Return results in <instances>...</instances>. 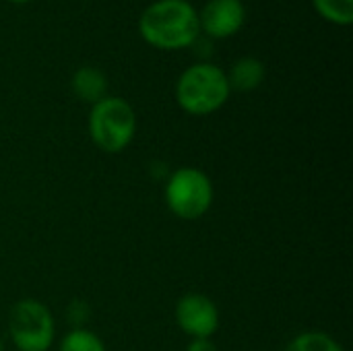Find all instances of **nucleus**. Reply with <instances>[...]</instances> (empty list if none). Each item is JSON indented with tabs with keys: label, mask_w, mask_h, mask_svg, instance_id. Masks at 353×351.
Returning <instances> with one entry per match:
<instances>
[{
	"label": "nucleus",
	"mask_w": 353,
	"mask_h": 351,
	"mask_svg": "<svg viewBox=\"0 0 353 351\" xmlns=\"http://www.w3.org/2000/svg\"><path fill=\"white\" fill-rule=\"evenodd\" d=\"M163 199L172 215L182 221H196L209 213L215 199V188L203 170L182 166L170 174L163 188Z\"/></svg>",
	"instance_id": "obj_4"
},
{
	"label": "nucleus",
	"mask_w": 353,
	"mask_h": 351,
	"mask_svg": "<svg viewBox=\"0 0 353 351\" xmlns=\"http://www.w3.org/2000/svg\"><path fill=\"white\" fill-rule=\"evenodd\" d=\"M70 87L72 93L87 103H97L99 99H103L108 95V79L105 74L95 68V66H83L79 68L72 79H70Z\"/></svg>",
	"instance_id": "obj_9"
},
{
	"label": "nucleus",
	"mask_w": 353,
	"mask_h": 351,
	"mask_svg": "<svg viewBox=\"0 0 353 351\" xmlns=\"http://www.w3.org/2000/svg\"><path fill=\"white\" fill-rule=\"evenodd\" d=\"M230 93L228 74L211 62L188 66L176 83V101L190 116H209L221 110Z\"/></svg>",
	"instance_id": "obj_2"
},
{
	"label": "nucleus",
	"mask_w": 353,
	"mask_h": 351,
	"mask_svg": "<svg viewBox=\"0 0 353 351\" xmlns=\"http://www.w3.org/2000/svg\"><path fill=\"white\" fill-rule=\"evenodd\" d=\"M143 39L159 50H184L199 39V10L188 0H155L141 19Z\"/></svg>",
	"instance_id": "obj_1"
},
{
	"label": "nucleus",
	"mask_w": 353,
	"mask_h": 351,
	"mask_svg": "<svg viewBox=\"0 0 353 351\" xmlns=\"http://www.w3.org/2000/svg\"><path fill=\"white\" fill-rule=\"evenodd\" d=\"M58 351H108V348L99 335H95L85 327V329H70L62 337Z\"/></svg>",
	"instance_id": "obj_11"
},
{
	"label": "nucleus",
	"mask_w": 353,
	"mask_h": 351,
	"mask_svg": "<svg viewBox=\"0 0 353 351\" xmlns=\"http://www.w3.org/2000/svg\"><path fill=\"white\" fill-rule=\"evenodd\" d=\"M87 126L93 145L108 155H116L132 143L137 134V114L126 99L105 95L91 106Z\"/></svg>",
	"instance_id": "obj_3"
},
{
	"label": "nucleus",
	"mask_w": 353,
	"mask_h": 351,
	"mask_svg": "<svg viewBox=\"0 0 353 351\" xmlns=\"http://www.w3.org/2000/svg\"><path fill=\"white\" fill-rule=\"evenodd\" d=\"M281 351H343V348L323 331H304L298 333Z\"/></svg>",
	"instance_id": "obj_10"
},
{
	"label": "nucleus",
	"mask_w": 353,
	"mask_h": 351,
	"mask_svg": "<svg viewBox=\"0 0 353 351\" xmlns=\"http://www.w3.org/2000/svg\"><path fill=\"white\" fill-rule=\"evenodd\" d=\"M186 351H219L213 339H190Z\"/></svg>",
	"instance_id": "obj_14"
},
{
	"label": "nucleus",
	"mask_w": 353,
	"mask_h": 351,
	"mask_svg": "<svg viewBox=\"0 0 353 351\" xmlns=\"http://www.w3.org/2000/svg\"><path fill=\"white\" fill-rule=\"evenodd\" d=\"M244 21L242 0H209L199 12V25L211 37H230L242 29Z\"/></svg>",
	"instance_id": "obj_7"
},
{
	"label": "nucleus",
	"mask_w": 353,
	"mask_h": 351,
	"mask_svg": "<svg viewBox=\"0 0 353 351\" xmlns=\"http://www.w3.org/2000/svg\"><path fill=\"white\" fill-rule=\"evenodd\" d=\"M10 2H29V0H10Z\"/></svg>",
	"instance_id": "obj_16"
},
{
	"label": "nucleus",
	"mask_w": 353,
	"mask_h": 351,
	"mask_svg": "<svg viewBox=\"0 0 353 351\" xmlns=\"http://www.w3.org/2000/svg\"><path fill=\"white\" fill-rule=\"evenodd\" d=\"M0 351H4V343H2V339H0Z\"/></svg>",
	"instance_id": "obj_15"
},
{
	"label": "nucleus",
	"mask_w": 353,
	"mask_h": 351,
	"mask_svg": "<svg viewBox=\"0 0 353 351\" xmlns=\"http://www.w3.org/2000/svg\"><path fill=\"white\" fill-rule=\"evenodd\" d=\"M316 12L331 23L350 25L353 21V0H312Z\"/></svg>",
	"instance_id": "obj_12"
},
{
	"label": "nucleus",
	"mask_w": 353,
	"mask_h": 351,
	"mask_svg": "<svg viewBox=\"0 0 353 351\" xmlns=\"http://www.w3.org/2000/svg\"><path fill=\"white\" fill-rule=\"evenodd\" d=\"M176 325L190 339H213L219 329V308L205 294H186L176 304Z\"/></svg>",
	"instance_id": "obj_6"
},
{
	"label": "nucleus",
	"mask_w": 353,
	"mask_h": 351,
	"mask_svg": "<svg viewBox=\"0 0 353 351\" xmlns=\"http://www.w3.org/2000/svg\"><path fill=\"white\" fill-rule=\"evenodd\" d=\"M225 74H228V83H230L232 91L248 93V91H254L265 81L267 68L259 58L244 56L238 62H234L230 72H225Z\"/></svg>",
	"instance_id": "obj_8"
},
{
	"label": "nucleus",
	"mask_w": 353,
	"mask_h": 351,
	"mask_svg": "<svg viewBox=\"0 0 353 351\" xmlns=\"http://www.w3.org/2000/svg\"><path fill=\"white\" fill-rule=\"evenodd\" d=\"M6 329L17 351H50L56 339V323L50 308L33 298L12 304Z\"/></svg>",
	"instance_id": "obj_5"
},
{
	"label": "nucleus",
	"mask_w": 353,
	"mask_h": 351,
	"mask_svg": "<svg viewBox=\"0 0 353 351\" xmlns=\"http://www.w3.org/2000/svg\"><path fill=\"white\" fill-rule=\"evenodd\" d=\"M85 317H89V308L85 302L77 300L68 308V321L72 323V329H85Z\"/></svg>",
	"instance_id": "obj_13"
}]
</instances>
